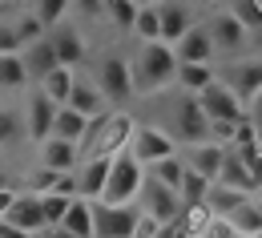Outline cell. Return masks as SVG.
I'll use <instances>...</instances> for the list:
<instances>
[{
  "instance_id": "1",
  "label": "cell",
  "mask_w": 262,
  "mask_h": 238,
  "mask_svg": "<svg viewBox=\"0 0 262 238\" xmlns=\"http://www.w3.org/2000/svg\"><path fill=\"white\" fill-rule=\"evenodd\" d=\"M129 77H133V93H145V97H158L162 89H173V77H178V53L154 40V45H137L129 61Z\"/></svg>"
},
{
  "instance_id": "2",
  "label": "cell",
  "mask_w": 262,
  "mask_h": 238,
  "mask_svg": "<svg viewBox=\"0 0 262 238\" xmlns=\"http://www.w3.org/2000/svg\"><path fill=\"white\" fill-rule=\"evenodd\" d=\"M137 121H141V117H133L129 109H109V113L93 117V121H89V137H85V145H81V162H85V158L113 162L117 154H125L129 141H133Z\"/></svg>"
},
{
  "instance_id": "3",
  "label": "cell",
  "mask_w": 262,
  "mask_h": 238,
  "mask_svg": "<svg viewBox=\"0 0 262 238\" xmlns=\"http://www.w3.org/2000/svg\"><path fill=\"white\" fill-rule=\"evenodd\" d=\"M158 105H162L165 134L173 137L178 149H190V145H198V141H210V121H206V113L198 109V97L173 89L169 97H158Z\"/></svg>"
},
{
  "instance_id": "4",
  "label": "cell",
  "mask_w": 262,
  "mask_h": 238,
  "mask_svg": "<svg viewBox=\"0 0 262 238\" xmlns=\"http://www.w3.org/2000/svg\"><path fill=\"white\" fill-rule=\"evenodd\" d=\"M93 85L101 89V97H105L109 109H125V101L137 97L133 93V77H129V61L121 53H113V49L93 61Z\"/></svg>"
},
{
  "instance_id": "5",
  "label": "cell",
  "mask_w": 262,
  "mask_h": 238,
  "mask_svg": "<svg viewBox=\"0 0 262 238\" xmlns=\"http://www.w3.org/2000/svg\"><path fill=\"white\" fill-rule=\"evenodd\" d=\"M141 186H145V166H137L129 154H117L109 162V182H105V206H137L141 198Z\"/></svg>"
},
{
  "instance_id": "6",
  "label": "cell",
  "mask_w": 262,
  "mask_h": 238,
  "mask_svg": "<svg viewBox=\"0 0 262 238\" xmlns=\"http://www.w3.org/2000/svg\"><path fill=\"white\" fill-rule=\"evenodd\" d=\"M129 154L137 166H158V162H165V158H173L178 154V145H173V137L165 134V129H158L154 121H137V129H133V141H129Z\"/></svg>"
},
{
  "instance_id": "7",
  "label": "cell",
  "mask_w": 262,
  "mask_h": 238,
  "mask_svg": "<svg viewBox=\"0 0 262 238\" xmlns=\"http://www.w3.org/2000/svg\"><path fill=\"white\" fill-rule=\"evenodd\" d=\"M218 81L242 105H250L262 93V57H238V61H230L226 73H218Z\"/></svg>"
},
{
  "instance_id": "8",
  "label": "cell",
  "mask_w": 262,
  "mask_h": 238,
  "mask_svg": "<svg viewBox=\"0 0 262 238\" xmlns=\"http://www.w3.org/2000/svg\"><path fill=\"white\" fill-rule=\"evenodd\" d=\"M141 206H105L93 202V238H133Z\"/></svg>"
},
{
  "instance_id": "9",
  "label": "cell",
  "mask_w": 262,
  "mask_h": 238,
  "mask_svg": "<svg viewBox=\"0 0 262 238\" xmlns=\"http://www.w3.org/2000/svg\"><path fill=\"white\" fill-rule=\"evenodd\" d=\"M137 206H141V214H149L154 222H162V226H169V222H178L182 218V198H178V190H165L162 182H154L149 174H145V186H141V198H137Z\"/></svg>"
},
{
  "instance_id": "10",
  "label": "cell",
  "mask_w": 262,
  "mask_h": 238,
  "mask_svg": "<svg viewBox=\"0 0 262 238\" xmlns=\"http://www.w3.org/2000/svg\"><path fill=\"white\" fill-rule=\"evenodd\" d=\"M20 121H25V137L33 141V145H45L49 137H53V121H57V105L49 101L40 89H33L29 97H25V113H20Z\"/></svg>"
},
{
  "instance_id": "11",
  "label": "cell",
  "mask_w": 262,
  "mask_h": 238,
  "mask_svg": "<svg viewBox=\"0 0 262 238\" xmlns=\"http://www.w3.org/2000/svg\"><path fill=\"white\" fill-rule=\"evenodd\" d=\"M198 109L206 113V121H230V125L246 121V105L238 101L222 81H214L206 93H198Z\"/></svg>"
},
{
  "instance_id": "12",
  "label": "cell",
  "mask_w": 262,
  "mask_h": 238,
  "mask_svg": "<svg viewBox=\"0 0 262 238\" xmlns=\"http://www.w3.org/2000/svg\"><path fill=\"white\" fill-rule=\"evenodd\" d=\"M206 29H210V40H214V49L218 53H230V57H238L242 49H246V40H250V33L238 25V16L230 12V8H218L210 20H202Z\"/></svg>"
},
{
  "instance_id": "13",
  "label": "cell",
  "mask_w": 262,
  "mask_h": 238,
  "mask_svg": "<svg viewBox=\"0 0 262 238\" xmlns=\"http://www.w3.org/2000/svg\"><path fill=\"white\" fill-rule=\"evenodd\" d=\"M158 20H162V45H169V49L198 25L190 0H162L158 4Z\"/></svg>"
},
{
  "instance_id": "14",
  "label": "cell",
  "mask_w": 262,
  "mask_h": 238,
  "mask_svg": "<svg viewBox=\"0 0 262 238\" xmlns=\"http://www.w3.org/2000/svg\"><path fill=\"white\" fill-rule=\"evenodd\" d=\"M182 162H186V170H194L198 178L218 182L222 162H226V145H218V141H198L190 149H182Z\"/></svg>"
},
{
  "instance_id": "15",
  "label": "cell",
  "mask_w": 262,
  "mask_h": 238,
  "mask_svg": "<svg viewBox=\"0 0 262 238\" xmlns=\"http://www.w3.org/2000/svg\"><path fill=\"white\" fill-rule=\"evenodd\" d=\"M173 53H178L182 65H214V57H218V49H214V40H210V29H206L202 20L173 45Z\"/></svg>"
},
{
  "instance_id": "16",
  "label": "cell",
  "mask_w": 262,
  "mask_h": 238,
  "mask_svg": "<svg viewBox=\"0 0 262 238\" xmlns=\"http://www.w3.org/2000/svg\"><path fill=\"white\" fill-rule=\"evenodd\" d=\"M49 40H53V49H57V61H61L65 69H77L85 57H89V45H85V36H81V29H77L73 20L57 25V29L49 33Z\"/></svg>"
},
{
  "instance_id": "17",
  "label": "cell",
  "mask_w": 262,
  "mask_h": 238,
  "mask_svg": "<svg viewBox=\"0 0 262 238\" xmlns=\"http://www.w3.org/2000/svg\"><path fill=\"white\" fill-rule=\"evenodd\" d=\"M105 182H109V162H105V158H85V162L77 166V198L101 202Z\"/></svg>"
},
{
  "instance_id": "18",
  "label": "cell",
  "mask_w": 262,
  "mask_h": 238,
  "mask_svg": "<svg viewBox=\"0 0 262 238\" xmlns=\"http://www.w3.org/2000/svg\"><path fill=\"white\" fill-rule=\"evenodd\" d=\"M4 222H12V226H20L25 234L33 238H45V214H40V198L36 194H16V202H12V210H8V218Z\"/></svg>"
},
{
  "instance_id": "19",
  "label": "cell",
  "mask_w": 262,
  "mask_h": 238,
  "mask_svg": "<svg viewBox=\"0 0 262 238\" xmlns=\"http://www.w3.org/2000/svg\"><path fill=\"white\" fill-rule=\"evenodd\" d=\"M20 61H25V73H29V81H33V85H40L53 69H61L57 49H53V40H49V36H45V40H36V45H29V49H20Z\"/></svg>"
},
{
  "instance_id": "20",
  "label": "cell",
  "mask_w": 262,
  "mask_h": 238,
  "mask_svg": "<svg viewBox=\"0 0 262 238\" xmlns=\"http://www.w3.org/2000/svg\"><path fill=\"white\" fill-rule=\"evenodd\" d=\"M40 166L53 170V174H73L81 166V149L69 145V141H61V137H49V141L40 145Z\"/></svg>"
},
{
  "instance_id": "21",
  "label": "cell",
  "mask_w": 262,
  "mask_h": 238,
  "mask_svg": "<svg viewBox=\"0 0 262 238\" xmlns=\"http://www.w3.org/2000/svg\"><path fill=\"white\" fill-rule=\"evenodd\" d=\"M69 109H77V113H85V117L109 113V105L101 97V89L93 85V77H81V73H77V85H73V93H69Z\"/></svg>"
},
{
  "instance_id": "22",
  "label": "cell",
  "mask_w": 262,
  "mask_h": 238,
  "mask_svg": "<svg viewBox=\"0 0 262 238\" xmlns=\"http://www.w3.org/2000/svg\"><path fill=\"white\" fill-rule=\"evenodd\" d=\"M89 121H93V117H85V113L61 105V109H57V121H53V137H61V141H69V145L81 149L85 137H89Z\"/></svg>"
},
{
  "instance_id": "23",
  "label": "cell",
  "mask_w": 262,
  "mask_h": 238,
  "mask_svg": "<svg viewBox=\"0 0 262 238\" xmlns=\"http://www.w3.org/2000/svg\"><path fill=\"white\" fill-rule=\"evenodd\" d=\"M214 81H218V69H214V65H182V61H178V77H173V89H182V93L198 97V93H206V89H210Z\"/></svg>"
},
{
  "instance_id": "24",
  "label": "cell",
  "mask_w": 262,
  "mask_h": 238,
  "mask_svg": "<svg viewBox=\"0 0 262 238\" xmlns=\"http://www.w3.org/2000/svg\"><path fill=\"white\" fill-rule=\"evenodd\" d=\"M53 230H65L73 238H93V202H85V198H73L65 210V218H61V226H53Z\"/></svg>"
},
{
  "instance_id": "25",
  "label": "cell",
  "mask_w": 262,
  "mask_h": 238,
  "mask_svg": "<svg viewBox=\"0 0 262 238\" xmlns=\"http://www.w3.org/2000/svg\"><path fill=\"white\" fill-rule=\"evenodd\" d=\"M250 202V194H242V190H230V186H210V194H206V210L214 214V218H234L242 206Z\"/></svg>"
},
{
  "instance_id": "26",
  "label": "cell",
  "mask_w": 262,
  "mask_h": 238,
  "mask_svg": "<svg viewBox=\"0 0 262 238\" xmlns=\"http://www.w3.org/2000/svg\"><path fill=\"white\" fill-rule=\"evenodd\" d=\"M73 85H77V69H65V65H61V69H53V73H49V77H45L36 89H40L49 101L61 109V105H69V93H73Z\"/></svg>"
},
{
  "instance_id": "27",
  "label": "cell",
  "mask_w": 262,
  "mask_h": 238,
  "mask_svg": "<svg viewBox=\"0 0 262 238\" xmlns=\"http://www.w3.org/2000/svg\"><path fill=\"white\" fill-rule=\"evenodd\" d=\"M218 186L242 190V194H250V198H254V190H258V182L246 174V166L238 162V154H234V149H226V162H222V174H218Z\"/></svg>"
},
{
  "instance_id": "28",
  "label": "cell",
  "mask_w": 262,
  "mask_h": 238,
  "mask_svg": "<svg viewBox=\"0 0 262 238\" xmlns=\"http://www.w3.org/2000/svg\"><path fill=\"white\" fill-rule=\"evenodd\" d=\"M69 8H73V0H33L29 12L45 25V33H53L57 25H65V20H69Z\"/></svg>"
},
{
  "instance_id": "29",
  "label": "cell",
  "mask_w": 262,
  "mask_h": 238,
  "mask_svg": "<svg viewBox=\"0 0 262 238\" xmlns=\"http://www.w3.org/2000/svg\"><path fill=\"white\" fill-rule=\"evenodd\" d=\"M145 174H149L154 182H162L165 190H182V178H186V162H182V149H178L173 158L158 162V166H149Z\"/></svg>"
},
{
  "instance_id": "30",
  "label": "cell",
  "mask_w": 262,
  "mask_h": 238,
  "mask_svg": "<svg viewBox=\"0 0 262 238\" xmlns=\"http://www.w3.org/2000/svg\"><path fill=\"white\" fill-rule=\"evenodd\" d=\"M133 40L137 45H154L162 40V20H158V4L154 8H137V20H133Z\"/></svg>"
},
{
  "instance_id": "31",
  "label": "cell",
  "mask_w": 262,
  "mask_h": 238,
  "mask_svg": "<svg viewBox=\"0 0 262 238\" xmlns=\"http://www.w3.org/2000/svg\"><path fill=\"white\" fill-rule=\"evenodd\" d=\"M25 85H33V81H29V73H25L20 53L0 57V89H4V93H12V89H25Z\"/></svg>"
},
{
  "instance_id": "32",
  "label": "cell",
  "mask_w": 262,
  "mask_h": 238,
  "mask_svg": "<svg viewBox=\"0 0 262 238\" xmlns=\"http://www.w3.org/2000/svg\"><path fill=\"white\" fill-rule=\"evenodd\" d=\"M105 20L117 29V33H133V20H137V4L133 0H105Z\"/></svg>"
},
{
  "instance_id": "33",
  "label": "cell",
  "mask_w": 262,
  "mask_h": 238,
  "mask_svg": "<svg viewBox=\"0 0 262 238\" xmlns=\"http://www.w3.org/2000/svg\"><path fill=\"white\" fill-rule=\"evenodd\" d=\"M230 222H234V230H238L242 238H262V202H254V198H250V202L242 206Z\"/></svg>"
},
{
  "instance_id": "34",
  "label": "cell",
  "mask_w": 262,
  "mask_h": 238,
  "mask_svg": "<svg viewBox=\"0 0 262 238\" xmlns=\"http://www.w3.org/2000/svg\"><path fill=\"white\" fill-rule=\"evenodd\" d=\"M8 25H12L16 40H20V49H29V45H36V40H45V36H49V33H45V25L36 20L33 12H20V16H12Z\"/></svg>"
},
{
  "instance_id": "35",
  "label": "cell",
  "mask_w": 262,
  "mask_h": 238,
  "mask_svg": "<svg viewBox=\"0 0 262 238\" xmlns=\"http://www.w3.org/2000/svg\"><path fill=\"white\" fill-rule=\"evenodd\" d=\"M210 186H214V182H206V178H198L194 170H186V178H182V190H178L182 206H206V194H210Z\"/></svg>"
},
{
  "instance_id": "36",
  "label": "cell",
  "mask_w": 262,
  "mask_h": 238,
  "mask_svg": "<svg viewBox=\"0 0 262 238\" xmlns=\"http://www.w3.org/2000/svg\"><path fill=\"white\" fill-rule=\"evenodd\" d=\"M230 12L246 33H262V0H230Z\"/></svg>"
},
{
  "instance_id": "37",
  "label": "cell",
  "mask_w": 262,
  "mask_h": 238,
  "mask_svg": "<svg viewBox=\"0 0 262 238\" xmlns=\"http://www.w3.org/2000/svg\"><path fill=\"white\" fill-rule=\"evenodd\" d=\"M69 202H73V198H61V194H40V214H45V226H49V230H53V226H61Z\"/></svg>"
},
{
  "instance_id": "38",
  "label": "cell",
  "mask_w": 262,
  "mask_h": 238,
  "mask_svg": "<svg viewBox=\"0 0 262 238\" xmlns=\"http://www.w3.org/2000/svg\"><path fill=\"white\" fill-rule=\"evenodd\" d=\"M16 137H25V121H20V113L0 105V145H12Z\"/></svg>"
},
{
  "instance_id": "39",
  "label": "cell",
  "mask_w": 262,
  "mask_h": 238,
  "mask_svg": "<svg viewBox=\"0 0 262 238\" xmlns=\"http://www.w3.org/2000/svg\"><path fill=\"white\" fill-rule=\"evenodd\" d=\"M69 12H77L81 25H101L105 20V0H73Z\"/></svg>"
},
{
  "instance_id": "40",
  "label": "cell",
  "mask_w": 262,
  "mask_h": 238,
  "mask_svg": "<svg viewBox=\"0 0 262 238\" xmlns=\"http://www.w3.org/2000/svg\"><path fill=\"white\" fill-rule=\"evenodd\" d=\"M234 154H238V162L246 166V174L262 186V145H246V149H234Z\"/></svg>"
},
{
  "instance_id": "41",
  "label": "cell",
  "mask_w": 262,
  "mask_h": 238,
  "mask_svg": "<svg viewBox=\"0 0 262 238\" xmlns=\"http://www.w3.org/2000/svg\"><path fill=\"white\" fill-rule=\"evenodd\" d=\"M53 182H57V174L40 166V170L29 174V194H36V198H40V194H49V190H53Z\"/></svg>"
},
{
  "instance_id": "42",
  "label": "cell",
  "mask_w": 262,
  "mask_h": 238,
  "mask_svg": "<svg viewBox=\"0 0 262 238\" xmlns=\"http://www.w3.org/2000/svg\"><path fill=\"white\" fill-rule=\"evenodd\" d=\"M202 238H242V234L234 230V222H230V218H210V222H206V230H202Z\"/></svg>"
},
{
  "instance_id": "43",
  "label": "cell",
  "mask_w": 262,
  "mask_h": 238,
  "mask_svg": "<svg viewBox=\"0 0 262 238\" xmlns=\"http://www.w3.org/2000/svg\"><path fill=\"white\" fill-rule=\"evenodd\" d=\"M12 53H20V40H16L8 20H0V57H12Z\"/></svg>"
},
{
  "instance_id": "44",
  "label": "cell",
  "mask_w": 262,
  "mask_h": 238,
  "mask_svg": "<svg viewBox=\"0 0 262 238\" xmlns=\"http://www.w3.org/2000/svg\"><path fill=\"white\" fill-rule=\"evenodd\" d=\"M158 230H162V222H154L149 214H141V218H137V230H133V238H158Z\"/></svg>"
},
{
  "instance_id": "45",
  "label": "cell",
  "mask_w": 262,
  "mask_h": 238,
  "mask_svg": "<svg viewBox=\"0 0 262 238\" xmlns=\"http://www.w3.org/2000/svg\"><path fill=\"white\" fill-rule=\"evenodd\" d=\"M12 202H16V190H0V222L8 218V210H12Z\"/></svg>"
},
{
  "instance_id": "46",
  "label": "cell",
  "mask_w": 262,
  "mask_h": 238,
  "mask_svg": "<svg viewBox=\"0 0 262 238\" xmlns=\"http://www.w3.org/2000/svg\"><path fill=\"white\" fill-rule=\"evenodd\" d=\"M0 238H33V234H25V230L12 226V222H0Z\"/></svg>"
},
{
  "instance_id": "47",
  "label": "cell",
  "mask_w": 262,
  "mask_h": 238,
  "mask_svg": "<svg viewBox=\"0 0 262 238\" xmlns=\"http://www.w3.org/2000/svg\"><path fill=\"white\" fill-rule=\"evenodd\" d=\"M246 117H250V121H262V93H258L250 105H246Z\"/></svg>"
},
{
  "instance_id": "48",
  "label": "cell",
  "mask_w": 262,
  "mask_h": 238,
  "mask_svg": "<svg viewBox=\"0 0 262 238\" xmlns=\"http://www.w3.org/2000/svg\"><path fill=\"white\" fill-rule=\"evenodd\" d=\"M0 190H12V182H8V174L0 170Z\"/></svg>"
},
{
  "instance_id": "49",
  "label": "cell",
  "mask_w": 262,
  "mask_h": 238,
  "mask_svg": "<svg viewBox=\"0 0 262 238\" xmlns=\"http://www.w3.org/2000/svg\"><path fill=\"white\" fill-rule=\"evenodd\" d=\"M133 4H137V8H154L158 0H133Z\"/></svg>"
},
{
  "instance_id": "50",
  "label": "cell",
  "mask_w": 262,
  "mask_h": 238,
  "mask_svg": "<svg viewBox=\"0 0 262 238\" xmlns=\"http://www.w3.org/2000/svg\"><path fill=\"white\" fill-rule=\"evenodd\" d=\"M254 137H258V145H262V121H254Z\"/></svg>"
},
{
  "instance_id": "51",
  "label": "cell",
  "mask_w": 262,
  "mask_h": 238,
  "mask_svg": "<svg viewBox=\"0 0 262 238\" xmlns=\"http://www.w3.org/2000/svg\"><path fill=\"white\" fill-rule=\"evenodd\" d=\"M190 4H202V8H210V4H218V0H190Z\"/></svg>"
},
{
  "instance_id": "52",
  "label": "cell",
  "mask_w": 262,
  "mask_h": 238,
  "mask_svg": "<svg viewBox=\"0 0 262 238\" xmlns=\"http://www.w3.org/2000/svg\"><path fill=\"white\" fill-rule=\"evenodd\" d=\"M4 4H8V0H0V20H8V16H4Z\"/></svg>"
},
{
  "instance_id": "53",
  "label": "cell",
  "mask_w": 262,
  "mask_h": 238,
  "mask_svg": "<svg viewBox=\"0 0 262 238\" xmlns=\"http://www.w3.org/2000/svg\"><path fill=\"white\" fill-rule=\"evenodd\" d=\"M158 4H162V0H158Z\"/></svg>"
}]
</instances>
